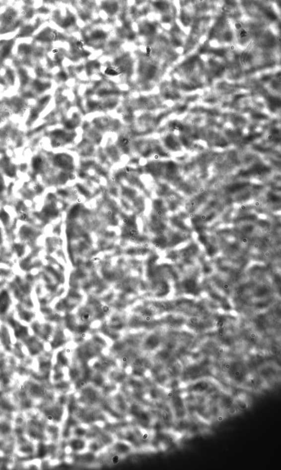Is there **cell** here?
<instances>
[{"instance_id": "7a4b0ae2", "label": "cell", "mask_w": 281, "mask_h": 470, "mask_svg": "<svg viewBox=\"0 0 281 470\" xmlns=\"http://www.w3.org/2000/svg\"><path fill=\"white\" fill-rule=\"evenodd\" d=\"M88 440L86 438L71 437L67 441L66 452L72 454H80L87 451Z\"/></svg>"}, {"instance_id": "52a82bcc", "label": "cell", "mask_w": 281, "mask_h": 470, "mask_svg": "<svg viewBox=\"0 0 281 470\" xmlns=\"http://www.w3.org/2000/svg\"><path fill=\"white\" fill-rule=\"evenodd\" d=\"M0 7H1V6H0Z\"/></svg>"}, {"instance_id": "6da1fadb", "label": "cell", "mask_w": 281, "mask_h": 470, "mask_svg": "<svg viewBox=\"0 0 281 470\" xmlns=\"http://www.w3.org/2000/svg\"><path fill=\"white\" fill-rule=\"evenodd\" d=\"M19 21L17 10L11 7L7 8L0 14V34L8 33L17 27Z\"/></svg>"}, {"instance_id": "3957f363", "label": "cell", "mask_w": 281, "mask_h": 470, "mask_svg": "<svg viewBox=\"0 0 281 470\" xmlns=\"http://www.w3.org/2000/svg\"><path fill=\"white\" fill-rule=\"evenodd\" d=\"M110 448L112 453L117 454L122 458L130 455L135 451L134 448L130 443L121 440H116Z\"/></svg>"}, {"instance_id": "5b68a950", "label": "cell", "mask_w": 281, "mask_h": 470, "mask_svg": "<svg viewBox=\"0 0 281 470\" xmlns=\"http://www.w3.org/2000/svg\"><path fill=\"white\" fill-rule=\"evenodd\" d=\"M106 447L98 439V438L88 440L87 451L97 454L103 451Z\"/></svg>"}, {"instance_id": "277c9868", "label": "cell", "mask_w": 281, "mask_h": 470, "mask_svg": "<svg viewBox=\"0 0 281 470\" xmlns=\"http://www.w3.org/2000/svg\"><path fill=\"white\" fill-rule=\"evenodd\" d=\"M14 44V39L0 42V62L6 60L11 55Z\"/></svg>"}, {"instance_id": "8992f818", "label": "cell", "mask_w": 281, "mask_h": 470, "mask_svg": "<svg viewBox=\"0 0 281 470\" xmlns=\"http://www.w3.org/2000/svg\"><path fill=\"white\" fill-rule=\"evenodd\" d=\"M88 432L87 425L80 424L72 428V435L73 437L86 438Z\"/></svg>"}]
</instances>
